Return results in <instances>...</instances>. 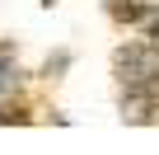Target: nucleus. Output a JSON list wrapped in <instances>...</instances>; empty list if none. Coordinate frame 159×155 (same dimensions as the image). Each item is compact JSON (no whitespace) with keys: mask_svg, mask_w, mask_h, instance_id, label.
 <instances>
[{"mask_svg":"<svg viewBox=\"0 0 159 155\" xmlns=\"http://www.w3.org/2000/svg\"><path fill=\"white\" fill-rule=\"evenodd\" d=\"M33 113L24 108V104H0V122H28Z\"/></svg>","mask_w":159,"mask_h":155,"instance_id":"4","label":"nucleus"},{"mask_svg":"<svg viewBox=\"0 0 159 155\" xmlns=\"http://www.w3.org/2000/svg\"><path fill=\"white\" fill-rule=\"evenodd\" d=\"M117 75H122V85L154 80L159 75V47H126V52H117Z\"/></svg>","mask_w":159,"mask_h":155,"instance_id":"1","label":"nucleus"},{"mask_svg":"<svg viewBox=\"0 0 159 155\" xmlns=\"http://www.w3.org/2000/svg\"><path fill=\"white\" fill-rule=\"evenodd\" d=\"M150 47H159V19L150 24Z\"/></svg>","mask_w":159,"mask_h":155,"instance_id":"5","label":"nucleus"},{"mask_svg":"<svg viewBox=\"0 0 159 155\" xmlns=\"http://www.w3.org/2000/svg\"><path fill=\"white\" fill-rule=\"evenodd\" d=\"M108 14L117 24H140L145 19V5H140V0H108Z\"/></svg>","mask_w":159,"mask_h":155,"instance_id":"2","label":"nucleus"},{"mask_svg":"<svg viewBox=\"0 0 159 155\" xmlns=\"http://www.w3.org/2000/svg\"><path fill=\"white\" fill-rule=\"evenodd\" d=\"M19 85V66H14V47L5 42V47H0V94H10Z\"/></svg>","mask_w":159,"mask_h":155,"instance_id":"3","label":"nucleus"},{"mask_svg":"<svg viewBox=\"0 0 159 155\" xmlns=\"http://www.w3.org/2000/svg\"><path fill=\"white\" fill-rule=\"evenodd\" d=\"M42 5H52V0H42Z\"/></svg>","mask_w":159,"mask_h":155,"instance_id":"6","label":"nucleus"}]
</instances>
